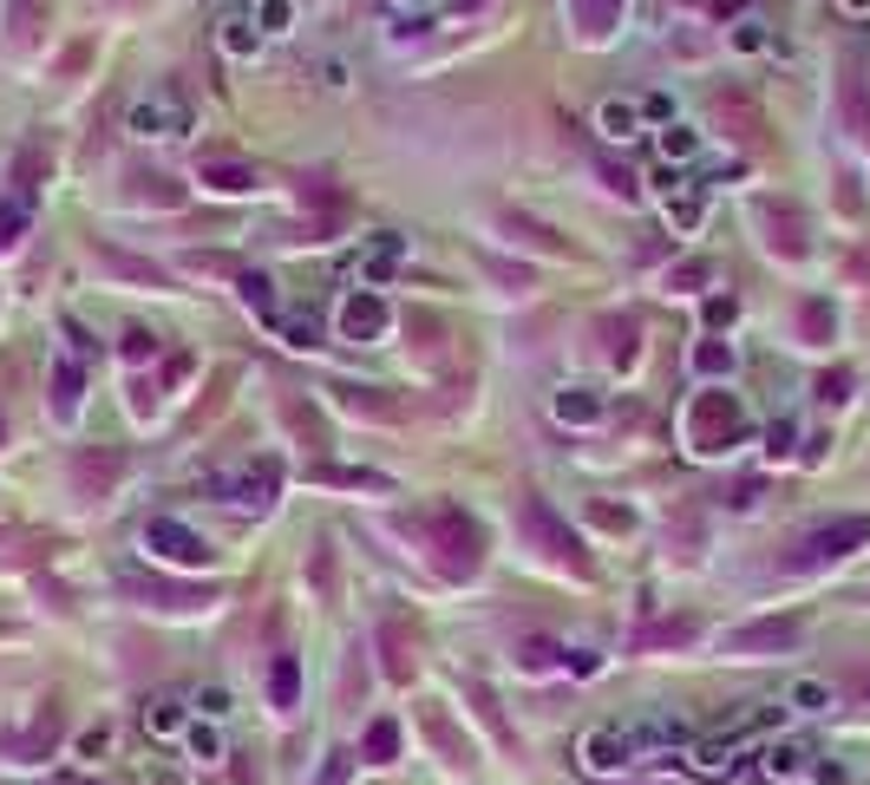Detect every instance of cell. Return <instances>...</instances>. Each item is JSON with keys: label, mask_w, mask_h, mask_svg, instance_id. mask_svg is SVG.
Masks as SVG:
<instances>
[{"label": "cell", "mask_w": 870, "mask_h": 785, "mask_svg": "<svg viewBox=\"0 0 870 785\" xmlns=\"http://www.w3.org/2000/svg\"><path fill=\"white\" fill-rule=\"evenodd\" d=\"M151 733H177V726H184V714H177V701H157V707H151Z\"/></svg>", "instance_id": "f6af8a7d"}, {"label": "cell", "mask_w": 870, "mask_h": 785, "mask_svg": "<svg viewBox=\"0 0 870 785\" xmlns=\"http://www.w3.org/2000/svg\"><path fill=\"white\" fill-rule=\"evenodd\" d=\"M694 366H701V373H733V348H721V341H707V348L694 354Z\"/></svg>", "instance_id": "b9f144b4"}, {"label": "cell", "mask_w": 870, "mask_h": 785, "mask_svg": "<svg viewBox=\"0 0 870 785\" xmlns=\"http://www.w3.org/2000/svg\"><path fill=\"white\" fill-rule=\"evenodd\" d=\"M222 47H229L236 60H249V53H256V33H249V20H222Z\"/></svg>", "instance_id": "ab89813d"}, {"label": "cell", "mask_w": 870, "mask_h": 785, "mask_svg": "<svg viewBox=\"0 0 870 785\" xmlns=\"http://www.w3.org/2000/svg\"><path fill=\"white\" fill-rule=\"evenodd\" d=\"M661 642H694V622H661L642 636V648H661Z\"/></svg>", "instance_id": "7bdbcfd3"}, {"label": "cell", "mask_w": 870, "mask_h": 785, "mask_svg": "<svg viewBox=\"0 0 870 785\" xmlns=\"http://www.w3.org/2000/svg\"><path fill=\"white\" fill-rule=\"evenodd\" d=\"M380 636H386V674H393V681H413V661H406V629H400V622H386Z\"/></svg>", "instance_id": "1f68e13d"}, {"label": "cell", "mask_w": 870, "mask_h": 785, "mask_svg": "<svg viewBox=\"0 0 870 785\" xmlns=\"http://www.w3.org/2000/svg\"><path fill=\"white\" fill-rule=\"evenodd\" d=\"M132 132L138 138H184L190 132V99L177 85H151L145 99L132 105Z\"/></svg>", "instance_id": "5b68a950"}, {"label": "cell", "mask_w": 870, "mask_h": 785, "mask_svg": "<svg viewBox=\"0 0 870 785\" xmlns=\"http://www.w3.org/2000/svg\"><path fill=\"white\" fill-rule=\"evenodd\" d=\"M798 321H805V341H831V334H838L831 301H805V308H798Z\"/></svg>", "instance_id": "4dcf8cb0"}, {"label": "cell", "mask_w": 870, "mask_h": 785, "mask_svg": "<svg viewBox=\"0 0 870 785\" xmlns=\"http://www.w3.org/2000/svg\"><path fill=\"white\" fill-rule=\"evenodd\" d=\"M602 334H609V360H615V366H629V360H635V321H615V314H609V321H602Z\"/></svg>", "instance_id": "d6a6232c"}, {"label": "cell", "mask_w": 870, "mask_h": 785, "mask_svg": "<svg viewBox=\"0 0 870 785\" xmlns=\"http://www.w3.org/2000/svg\"><path fill=\"white\" fill-rule=\"evenodd\" d=\"M262 27L282 33V27H289V0H269V7H262Z\"/></svg>", "instance_id": "f907efd6"}, {"label": "cell", "mask_w": 870, "mask_h": 785, "mask_svg": "<svg viewBox=\"0 0 870 785\" xmlns=\"http://www.w3.org/2000/svg\"><path fill=\"white\" fill-rule=\"evenodd\" d=\"M602 132H609V138H635V105H622V99H609V105H602Z\"/></svg>", "instance_id": "8d00e7d4"}, {"label": "cell", "mask_w": 870, "mask_h": 785, "mask_svg": "<svg viewBox=\"0 0 870 785\" xmlns=\"http://www.w3.org/2000/svg\"><path fill=\"white\" fill-rule=\"evenodd\" d=\"M563 654H570V648L543 642V636H530V642L517 648V661H524V674H550V668H563Z\"/></svg>", "instance_id": "4316f807"}, {"label": "cell", "mask_w": 870, "mask_h": 785, "mask_svg": "<svg viewBox=\"0 0 870 785\" xmlns=\"http://www.w3.org/2000/svg\"><path fill=\"white\" fill-rule=\"evenodd\" d=\"M0 438H7V426H0Z\"/></svg>", "instance_id": "9f6ffc18"}, {"label": "cell", "mask_w": 870, "mask_h": 785, "mask_svg": "<svg viewBox=\"0 0 870 785\" xmlns=\"http://www.w3.org/2000/svg\"><path fill=\"white\" fill-rule=\"evenodd\" d=\"M308 478L314 485H341V492H393L380 472H366V465H308Z\"/></svg>", "instance_id": "9a60e30c"}, {"label": "cell", "mask_w": 870, "mask_h": 785, "mask_svg": "<svg viewBox=\"0 0 870 785\" xmlns=\"http://www.w3.org/2000/svg\"><path fill=\"white\" fill-rule=\"evenodd\" d=\"M759 760H766V773H773V779H793L798 766H805V746H798V740H779V746H766Z\"/></svg>", "instance_id": "f546056e"}, {"label": "cell", "mask_w": 870, "mask_h": 785, "mask_svg": "<svg viewBox=\"0 0 870 785\" xmlns=\"http://www.w3.org/2000/svg\"><path fill=\"white\" fill-rule=\"evenodd\" d=\"M314 582H321V596H334V557H328V550L314 557Z\"/></svg>", "instance_id": "816d5d0a"}, {"label": "cell", "mask_w": 870, "mask_h": 785, "mask_svg": "<svg viewBox=\"0 0 870 785\" xmlns=\"http://www.w3.org/2000/svg\"><path fill=\"white\" fill-rule=\"evenodd\" d=\"M145 550H151V557H164V564H177V570H204V564H210V544H204L190 524H177V517H151V524H145Z\"/></svg>", "instance_id": "8992f818"}, {"label": "cell", "mask_w": 870, "mask_h": 785, "mask_svg": "<svg viewBox=\"0 0 870 785\" xmlns=\"http://www.w3.org/2000/svg\"><path fill=\"white\" fill-rule=\"evenodd\" d=\"M27 236V204H0V249H13Z\"/></svg>", "instance_id": "f35d334b"}, {"label": "cell", "mask_w": 870, "mask_h": 785, "mask_svg": "<svg viewBox=\"0 0 870 785\" xmlns=\"http://www.w3.org/2000/svg\"><path fill=\"white\" fill-rule=\"evenodd\" d=\"M629 760H635L629 726H589V733H582V766H589V773H622Z\"/></svg>", "instance_id": "8fae6325"}, {"label": "cell", "mask_w": 870, "mask_h": 785, "mask_svg": "<svg viewBox=\"0 0 870 785\" xmlns=\"http://www.w3.org/2000/svg\"><path fill=\"white\" fill-rule=\"evenodd\" d=\"M105 262H112L118 276H132V282H151V288H164V276H157L151 262H132V256H112V249H105Z\"/></svg>", "instance_id": "60d3db41"}, {"label": "cell", "mask_w": 870, "mask_h": 785, "mask_svg": "<svg viewBox=\"0 0 870 785\" xmlns=\"http://www.w3.org/2000/svg\"><path fill=\"white\" fill-rule=\"evenodd\" d=\"M328 393H334L348 413H366V420H400V406H393L380 386H348V380H341V386H328Z\"/></svg>", "instance_id": "ac0fdd59"}, {"label": "cell", "mask_w": 870, "mask_h": 785, "mask_svg": "<svg viewBox=\"0 0 870 785\" xmlns=\"http://www.w3.org/2000/svg\"><path fill=\"white\" fill-rule=\"evenodd\" d=\"M505 236H510V242L524 236V242H530V249H543V256H570V242H563V236H550L543 223H530V216H517V210H505Z\"/></svg>", "instance_id": "7402d4cb"}, {"label": "cell", "mask_w": 870, "mask_h": 785, "mask_svg": "<svg viewBox=\"0 0 870 785\" xmlns=\"http://www.w3.org/2000/svg\"><path fill=\"white\" fill-rule=\"evenodd\" d=\"M197 707H204V714H222V707H229V694H222V688H204V694H197Z\"/></svg>", "instance_id": "f5cc1de1"}, {"label": "cell", "mask_w": 870, "mask_h": 785, "mask_svg": "<svg viewBox=\"0 0 870 785\" xmlns=\"http://www.w3.org/2000/svg\"><path fill=\"white\" fill-rule=\"evenodd\" d=\"M517 530H524V537H530V544L557 564V570H577V576L595 570V564H589V550H582V537L543 498H517Z\"/></svg>", "instance_id": "3957f363"}, {"label": "cell", "mask_w": 870, "mask_h": 785, "mask_svg": "<svg viewBox=\"0 0 870 785\" xmlns=\"http://www.w3.org/2000/svg\"><path fill=\"white\" fill-rule=\"evenodd\" d=\"M406 537H420L438 576H452V582L478 576V564H485V530L465 517V504H426L420 517H406Z\"/></svg>", "instance_id": "6da1fadb"}, {"label": "cell", "mask_w": 870, "mask_h": 785, "mask_svg": "<svg viewBox=\"0 0 870 785\" xmlns=\"http://www.w3.org/2000/svg\"><path fill=\"white\" fill-rule=\"evenodd\" d=\"M798 636H805V622H798V616H779V622H746V629H733V636H726V654H786V648H798Z\"/></svg>", "instance_id": "9c48e42d"}, {"label": "cell", "mask_w": 870, "mask_h": 785, "mask_svg": "<svg viewBox=\"0 0 870 785\" xmlns=\"http://www.w3.org/2000/svg\"><path fill=\"white\" fill-rule=\"evenodd\" d=\"M361 760L366 766H393V760H400V720H373V726H366Z\"/></svg>", "instance_id": "603a6c76"}, {"label": "cell", "mask_w": 870, "mask_h": 785, "mask_svg": "<svg viewBox=\"0 0 870 785\" xmlns=\"http://www.w3.org/2000/svg\"><path fill=\"white\" fill-rule=\"evenodd\" d=\"M674 282H681V288H701V282H707V262H687V269H681Z\"/></svg>", "instance_id": "db71d44e"}, {"label": "cell", "mask_w": 870, "mask_h": 785, "mask_svg": "<svg viewBox=\"0 0 870 785\" xmlns=\"http://www.w3.org/2000/svg\"><path fill=\"white\" fill-rule=\"evenodd\" d=\"M845 118H851V132H864V138H870V66L845 72Z\"/></svg>", "instance_id": "44dd1931"}, {"label": "cell", "mask_w": 870, "mask_h": 785, "mask_svg": "<svg viewBox=\"0 0 870 785\" xmlns=\"http://www.w3.org/2000/svg\"><path fill=\"white\" fill-rule=\"evenodd\" d=\"M138 184V197L145 204H164V210H177L184 204V184H170V177H132Z\"/></svg>", "instance_id": "e575fe53"}, {"label": "cell", "mask_w": 870, "mask_h": 785, "mask_svg": "<svg viewBox=\"0 0 870 785\" xmlns=\"http://www.w3.org/2000/svg\"><path fill=\"white\" fill-rule=\"evenodd\" d=\"M46 13H53V0H13V33L33 40V27H40Z\"/></svg>", "instance_id": "74e56055"}, {"label": "cell", "mask_w": 870, "mask_h": 785, "mask_svg": "<svg viewBox=\"0 0 870 785\" xmlns=\"http://www.w3.org/2000/svg\"><path fill=\"white\" fill-rule=\"evenodd\" d=\"M73 478H79V492L92 498V492H105L112 478H118V452H79L73 458Z\"/></svg>", "instance_id": "ffe728a7"}, {"label": "cell", "mask_w": 870, "mask_h": 785, "mask_svg": "<svg viewBox=\"0 0 870 785\" xmlns=\"http://www.w3.org/2000/svg\"><path fill=\"white\" fill-rule=\"evenodd\" d=\"M348 773H354V753H334V760H328V773H321V785H341Z\"/></svg>", "instance_id": "681fc988"}, {"label": "cell", "mask_w": 870, "mask_h": 785, "mask_svg": "<svg viewBox=\"0 0 870 785\" xmlns=\"http://www.w3.org/2000/svg\"><path fill=\"white\" fill-rule=\"evenodd\" d=\"M570 20L582 40H609V27L622 20V0H570Z\"/></svg>", "instance_id": "2e32d148"}, {"label": "cell", "mask_w": 870, "mask_h": 785, "mask_svg": "<svg viewBox=\"0 0 870 785\" xmlns=\"http://www.w3.org/2000/svg\"><path fill=\"white\" fill-rule=\"evenodd\" d=\"M557 413H563L570 426H595V420H602V400H595L589 386H577V393H563V400H557Z\"/></svg>", "instance_id": "83f0119b"}, {"label": "cell", "mask_w": 870, "mask_h": 785, "mask_svg": "<svg viewBox=\"0 0 870 785\" xmlns=\"http://www.w3.org/2000/svg\"><path fill=\"white\" fill-rule=\"evenodd\" d=\"M386 321H393V314H386V301H380L373 288L341 301V334H348V341H380V334H386Z\"/></svg>", "instance_id": "7c38bea8"}, {"label": "cell", "mask_w": 870, "mask_h": 785, "mask_svg": "<svg viewBox=\"0 0 870 785\" xmlns=\"http://www.w3.org/2000/svg\"><path fill=\"white\" fill-rule=\"evenodd\" d=\"M420 733H426V746L438 753V766H445V773H472V766H478V746L452 726V714H445V707H420Z\"/></svg>", "instance_id": "52a82bcc"}, {"label": "cell", "mask_w": 870, "mask_h": 785, "mask_svg": "<svg viewBox=\"0 0 870 785\" xmlns=\"http://www.w3.org/2000/svg\"><path fill=\"white\" fill-rule=\"evenodd\" d=\"M714 118H721V125H733V138H759V112H753V105H746V99H721V105H714Z\"/></svg>", "instance_id": "484cf974"}, {"label": "cell", "mask_w": 870, "mask_h": 785, "mask_svg": "<svg viewBox=\"0 0 870 785\" xmlns=\"http://www.w3.org/2000/svg\"><path fill=\"white\" fill-rule=\"evenodd\" d=\"M190 753H197V760H222V740L210 726H190Z\"/></svg>", "instance_id": "bcb514c9"}, {"label": "cell", "mask_w": 870, "mask_h": 785, "mask_svg": "<svg viewBox=\"0 0 870 785\" xmlns=\"http://www.w3.org/2000/svg\"><path fill=\"white\" fill-rule=\"evenodd\" d=\"M197 184L217 190V197H242V190H256V164H242V157H204Z\"/></svg>", "instance_id": "4fadbf2b"}, {"label": "cell", "mask_w": 870, "mask_h": 785, "mask_svg": "<svg viewBox=\"0 0 870 785\" xmlns=\"http://www.w3.org/2000/svg\"><path fill=\"white\" fill-rule=\"evenodd\" d=\"M472 7H485V0H452V13H472Z\"/></svg>", "instance_id": "11a10c76"}, {"label": "cell", "mask_w": 870, "mask_h": 785, "mask_svg": "<svg viewBox=\"0 0 870 785\" xmlns=\"http://www.w3.org/2000/svg\"><path fill=\"white\" fill-rule=\"evenodd\" d=\"M79 393H85V373H79L73 354H60V360H53V413H60V420H73V413H79Z\"/></svg>", "instance_id": "d6986e66"}, {"label": "cell", "mask_w": 870, "mask_h": 785, "mask_svg": "<svg viewBox=\"0 0 870 785\" xmlns=\"http://www.w3.org/2000/svg\"><path fill=\"white\" fill-rule=\"evenodd\" d=\"M157 354V341H151L145 328H132V334H125V360H151Z\"/></svg>", "instance_id": "c3c4849f"}, {"label": "cell", "mask_w": 870, "mask_h": 785, "mask_svg": "<svg viewBox=\"0 0 870 785\" xmlns=\"http://www.w3.org/2000/svg\"><path fill=\"white\" fill-rule=\"evenodd\" d=\"M661 151H667V164H681V157H694V132H661Z\"/></svg>", "instance_id": "ee69618b"}, {"label": "cell", "mask_w": 870, "mask_h": 785, "mask_svg": "<svg viewBox=\"0 0 870 785\" xmlns=\"http://www.w3.org/2000/svg\"><path fill=\"white\" fill-rule=\"evenodd\" d=\"M236 288H242V301H249L256 314L276 321V282H269V276H236Z\"/></svg>", "instance_id": "836d02e7"}, {"label": "cell", "mask_w": 870, "mask_h": 785, "mask_svg": "<svg viewBox=\"0 0 870 785\" xmlns=\"http://www.w3.org/2000/svg\"><path fill=\"white\" fill-rule=\"evenodd\" d=\"M145 589L157 596V609H204V602H217V589H184V582H164V576H151Z\"/></svg>", "instance_id": "cb8c5ba5"}, {"label": "cell", "mask_w": 870, "mask_h": 785, "mask_svg": "<svg viewBox=\"0 0 870 785\" xmlns=\"http://www.w3.org/2000/svg\"><path fill=\"white\" fill-rule=\"evenodd\" d=\"M465 701L478 707V720L491 726V740H498V746L510 753V746H517V733H510V720H505V707H498V694H491L485 681H465Z\"/></svg>", "instance_id": "e0dca14e"}, {"label": "cell", "mask_w": 870, "mask_h": 785, "mask_svg": "<svg viewBox=\"0 0 870 785\" xmlns=\"http://www.w3.org/2000/svg\"><path fill=\"white\" fill-rule=\"evenodd\" d=\"M276 328H282V341H289V348H314V341H321L314 314H276Z\"/></svg>", "instance_id": "d590c367"}, {"label": "cell", "mask_w": 870, "mask_h": 785, "mask_svg": "<svg viewBox=\"0 0 870 785\" xmlns=\"http://www.w3.org/2000/svg\"><path fill=\"white\" fill-rule=\"evenodd\" d=\"M845 393H851V373H825V380H818V400H831V406H838Z\"/></svg>", "instance_id": "7dc6e473"}, {"label": "cell", "mask_w": 870, "mask_h": 785, "mask_svg": "<svg viewBox=\"0 0 870 785\" xmlns=\"http://www.w3.org/2000/svg\"><path fill=\"white\" fill-rule=\"evenodd\" d=\"M870 544V517H838V524H818L793 544V570H818V564H838L851 550Z\"/></svg>", "instance_id": "277c9868"}, {"label": "cell", "mask_w": 870, "mask_h": 785, "mask_svg": "<svg viewBox=\"0 0 870 785\" xmlns=\"http://www.w3.org/2000/svg\"><path fill=\"white\" fill-rule=\"evenodd\" d=\"M701 216H707V204H701V184H687V177H667V223L687 236V229H701Z\"/></svg>", "instance_id": "5bb4252c"}, {"label": "cell", "mask_w": 870, "mask_h": 785, "mask_svg": "<svg viewBox=\"0 0 870 785\" xmlns=\"http://www.w3.org/2000/svg\"><path fill=\"white\" fill-rule=\"evenodd\" d=\"M786 701H793L798 714H831V701H838V694H831L825 681H793V694H786Z\"/></svg>", "instance_id": "f1b7e54d"}, {"label": "cell", "mask_w": 870, "mask_h": 785, "mask_svg": "<svg viewBox=\"0 0 870 785\" xmlns=\"http://www.w3.org/2000/svg\"><path fill=\"white\" fill-rule=\"evenodd\" d=\"M759 229H766V249L786 256V262H798V256L811 249V242H805V216H798L793 204H773V197H766V204H759Z\"/></svg>", "instance_id": "30bf717a"}, {"label": "cell", "mask_w": 870, "mask_h": 785, "mask_svg": "<svg viewBox=\"0 0 870 785\" xmlns=\"http://www.w3.org/2000/svg\"><path fill=\"white\" fill-rule=\"evenodd\" d=\"M210 492L229 504H242V510H269L276 504V465H242V472H217L210 478Z\"/></svg>", "instance_id": "ba28073f"}, {"label": "cell", "mask_w": 870, "mask_h": 785, "mask_svg": "<svg viewBox=\"0 0 870 785\" xmlns=\"http://www.w3.org/2000/svg\"><path fill=\"white\" fill-rule=\"evenodd\" d=\"M681 432H687V452H701V458L733 452V445L746 438V406H739V393H726V386L694 393V406H687Z\"/></svg>", "instance_id": "7a4b0ae2"}, {"label": "cell", "mask_w": 870, "mask_h": 785, "mask_svg": "<svg viewBox=\"0 0 870 785\" xmlns=\"http://www.w3.org/2000/svg\"><path fill=\"white\" fill-rule=\"evenodd\" d=\"M269 701H276V707H294V701H301V661H294V654H276V668H269Z\"/></svg>", "instance_id": "d4e9b609"}]
</instances>
